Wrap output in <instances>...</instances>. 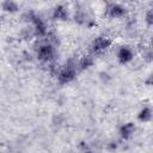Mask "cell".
Wrapping results in <instances>:
<instances>
[{
  "label": "cell",
  "instance_id": "cell-1",
  "mask_svg": "<svg viewBox=\"0 0 153 153\" xmlns=\"http://www.w3.org/2000/svg\"><path fill=\"white\" fill-rule=\"evenodd\" d=\"M109 44H110V41L108 38H102L100 37V38H97L94 41V49L96 50H100V49L106 48Z\"/></svg>",
  "mask_w": 153,
  "mask_h": 153
},
{
  "label": "cell",
  "instance_id": "cell-2",
  "mask_svg": "<svg viewBox=\"0 0 153 153\" xmlns=\"http://www.w3.org/2000/svg\"><path fill=\"white\" fill-rule=\"evenodd\" d=\"M38 54L42 59H49L53 54V50L49 45H42L39 49H38Z\"/></svg>",
  "mask_w": 153,
  "mask_h": 153
},
{
  "label": "cell",
  "instance_id": "cell-3",
  "mask_svg": "<svg viewBox=\"0 0 153 153\" xmlns=\"http://www.w3.org/2000/svg\"><path fill=\"white\" fill-rule=\"evenodd\" d=\"M73 75H74V69L67 68V69H65V71L61 73V79H62V80H68V79H71Z\"/></svg>",
  "mask_w": 153,
  "mask_h": 153
}]
</instances>
